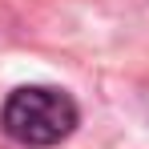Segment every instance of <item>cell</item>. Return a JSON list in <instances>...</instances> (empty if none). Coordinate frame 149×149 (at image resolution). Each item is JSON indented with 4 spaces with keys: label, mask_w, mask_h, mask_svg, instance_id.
Masks as SVG:
<instances>
[{
    "label": "cell",
    "mask_w": 149,
    "mask_h": 149,
    "mask_svg": "<svg viewBox=\"0 0 149 149\" xmlns=\"http://www.w3.org/2000/svg\"><path fill=\"white\" fill-rule=\"evenodd\" d=\"M0 125L12 141L20 145H61L77 129V105L65 89H49V85H24L12 89L4 109H0Z\"/></svg>",
    "instance_id": "cell-1"
}]
</instances>
